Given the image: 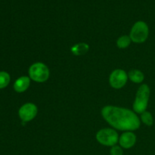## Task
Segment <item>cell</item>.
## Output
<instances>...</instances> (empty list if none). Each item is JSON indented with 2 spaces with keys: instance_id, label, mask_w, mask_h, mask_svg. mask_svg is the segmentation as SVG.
Instances as JSON below:
<instances>
[{
  "instance_id": "1",
  "label": "cell",
  "mask_w": 155,
  "mask_h": 155,
  "mask_svg": "<svg viewBox=\"0 0 155 155\" xmlns=\"http://www.w3.org/2000/svg\"><path fill=\"white\" fill-rule=\"evenodd\" d=\"M104 119L115 129L119 130H136L140 127L137 115L129 109L115 106H105L101 110Z\"/></svg>"
},
{
  "instance_id": "2",
  "label": "cell",
  "mask_w": 155,
  "mask_h": 155,
  "mask_svg": "<svg viewBox=\"0 0 155 155\" xmlns=\"http://www.w3.org/2000/svg\"><path fill=\"white\" fill-rule=\"evenodd\" d=\"M150 88L147 84H142L136 92V99L133 104V110L137 114L146 111L150 97Z\"/></svg>"
},
{
  "instance_id": "3",
  "label": "cell",
  "mask_w": 155,
  "mask_h": 155,
  "mask_svg": "<svg viewBox=\"0 0 155 155\" xmlns=\"http://www.w3.org/2000/svg\"><path fill=\"white\" fill-rule=\"evenodd\" d=\"M149 35L148 24L142 21H137L133 26L130 31V37L135 43H142L145 42Z\"/></svg>"
},
{
  "instance_id": "4",
  "label": "cell",
  "mask_w": 155,
  "mask_h": 155,
  "mask_svg": "<svg viewBox=\"0 0 155 155\" xmlns=\"http://www.w3.org/2000/svg\"><path fill=\"white\" fill-rule=\"evenodd\" d=\"M30 78L37 83L45 82L49 77V70L43 63L37 62L30 66L29 69Z\"/></svg>"
},
{
  "instance_id": "5",
  "label": "cell",
  "mask_w": 155,
  "mask_h": 155,
  "mask_svg": "<svg viewBox=\"0 0 155 155\" xmlns=\"http://www.w3.org/2000/svg\"><path fill=\"white\" fill-rule=\"evenodd\" d=\"M96 139L100 144L105 146H114L118 142V134L112 129H102L96 134Z\"/></svg>"
},
{
  "instance_id": "6",
  "label": "cell",
  "mask_w": 155,
  "mask_h": 155,
  "mask_svg": "<svg viewBox=\"0 0 155 155\" xmlns=\"http://www.w3.org/2000/svg\"><path fill=\"white\" fill-rule=\"evenodd\" d=\"M128 80L127 73L121 69H117L111 73L109 78L110 86L114 89H120L124 87Z\"/></svg>"
},
{
  "instance_id": "7",
  "label": "cell",
  "mask_w": 155,
  "mask_h": 155,
  "mask_svg": "<svg viewBox=\"0 0 155 155\" xmlns=\"http://www.w3.org/2000/svg\"><path fill=\"white\" fill-rule=\"evenodd\" d=\"M20 118L24 122H29L37 114V107L33 103H27L21 107L18 111Z\"/></svg>"
},
{
  "instance_id": "8",
  "label": "cell",
  "mask_w": 155,
  "mask_h": 155,
  "mask_svg": "<svg viewBox=\"0 0 155 155\" xmlns=\"http://www.w3.org/2000/svg\"><path fill=\"white\" fill-rule=\"evenodd\" d=\"M136 142V136L132 132L124 133L119 139L120 145L124 148H130L135 145Z\"/></svg>"
},
{
  "instance_id": "9",
  "label": "cell",
  "mask_w": 155,
  "mask_h": 155,
  "mask_svg": "<svg viewBox=\"0 0 155 155\" xmlns=\"http://www.w3.org/2000/svg\"><path fill=\"white\" fill-rule=\"evenodd\" d=\"M30 84V77H21L14 83V89L17 92H24L29 88Z\"/></svg>"
},
{
  "instance_id": "10",
  "label": "cell",
  "mask_w": 155,
  "mask_h": 155,
  "mask_svg": "<svg viewBox=\"0 0 155 155\" xmlns=\"http://www.w3.org/2000/svg\"><path fill=\"white\" fill-rule=\"evenodd\" d=\"M89 45L86 43H79L76 44L74 46L71 47V51L75 55H83L89 51Z\"/></svg>"
},
{
  "instance_id": "11",
  "label": "cell",
  "mask_w": 155,
  "mask_h": 155,
  "mask_svg": "<svg viewBox=\"0 0 155 155\" xmlns=\"http://www.w3.org/2000/svg\"><path fill=\"white\" fill-rule=\"evenodd\" d=\"M128 77L132 82L135 83H141L143 82L145 76L142 71L139 70H133L129 72Z\"/></svg>"
},
{
  "instance_id": "12",
  "label": "cell",
  "mask_w": 155,
  "mask_h": 155,
  "mask_svg": "<svg viewBox=\"0 0 155 155\" xmlns=\"http://www.w3.org/2000/svg\"><path fill=\"white\" fill-rule=\"evenodd\" d=\"M10 75L5 71H0V89L8 86L10 83Z\"/></svg>"
},
{
  "instance_id": "13",
  "label": "cell",
  "mask_w": 155,
  "mask_h": 155,
  "mask_svg": "<svg viewBox=\"0 0 155 155\" xmlns=\"http://www.w3.org/2000/svg\"><path fill=\"white\" fill-rule=\"evenodd\" d=\"M141 120L148 127H151L154 124V118L152 114L148 111H145L141 114Z\"/></svg>"
},
{
  "instance_id": "14",
  "label": "cell",
  "mask_w": 155,
  "mask_h": 155,
  "mask_svg": "<svg viewBox=\"0 0 155 155\" xmlns=\"http://www.w3.org/2000/svg\"><path fill=\"white\" fill-rule=\"evenodd\" d=\"M131 39L128 36H120L117 41V45L120 48H126L131 43Z\"/></svg>"
},
{
  "instance_id": "15",
  "label": "cell",
  "mask_w": 155,
  "mask_h": 155,
  "mask_svg": "<svg viewBox=\"0 0 155 155\" xmlns=\"http://www.w3.org/2000/svg\"><path fill=\"white\" fill-rule=\"evenodd\" d=\"M110 155H123V150L120 147L114 145L110 149Z\"/></svg>"
}]
</instances>
